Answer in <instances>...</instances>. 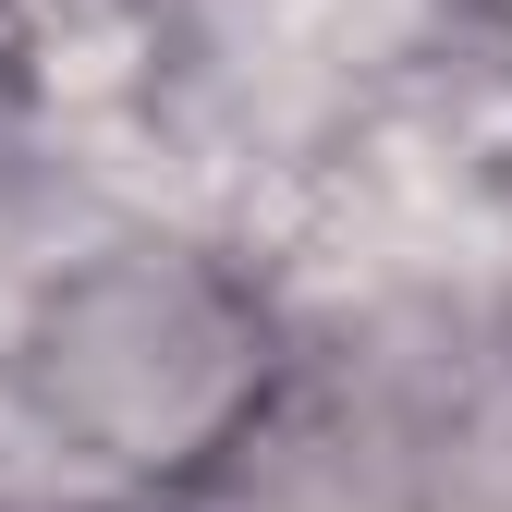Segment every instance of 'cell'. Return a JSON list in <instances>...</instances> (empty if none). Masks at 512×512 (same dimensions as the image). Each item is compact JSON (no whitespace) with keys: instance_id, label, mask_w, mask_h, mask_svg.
Wrapping results in <instances>:
<instances>
[{"instance_id":"obj_1","label":"cell","mask_w":512,"mask_h":512,"mask_svg":"<svg viewBox=\"0 0 512 512\" xmlns=\"http://www.w3.org/2000/svg\"><path fill=\"white\" fill-rule=\"evenodd\" d=\"M293 342L269 256L196 220H98L13 281L0 415L86 512H171L293 378Z\"/></svg>"},{"instance_id":"obj_2","label":"cell","mask_w":512,"mask_h":512,"mask_svg":"<svg viewBox=\"0 0 512 512\" xmlns=\"http://www.w3.org/2000/svg\"><path fill=\"white\" fill-rule=\"evenodd\" d=\"M439 305H378L293 342V378L171 512H415V378Z\"/></svg>"}]
</instances>
